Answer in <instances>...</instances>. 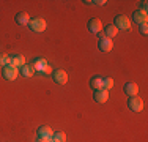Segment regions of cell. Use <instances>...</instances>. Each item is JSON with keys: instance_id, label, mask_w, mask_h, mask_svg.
Here are the masks:
<instances>
[{"instance_id": "5bb4252c", "label": "cell", "mask_w": 148, "mask_h": 142, "mask_svg": "<svg viewBox=\"0 0 148 142\" xmlns=\"http://www.w3.org/2000/svg\"><path fill=\"white\" fill-rule=\"evenodd\" d=\"M10 65H13V66H24L25 65V59H24L21 54H16V55H13V57H10Z\"/></svg>"}, {"instance_id": "8992f818", "label": "cell", "mask_w": 148, "mask_h": 142, "mask_svg": "<svg viewBox=\"0 0 148 142\" xmlns=\"http://www.w3.org/2000/svg\"><path fill=\"white\" fill-rule=\"evenodd\" d=\"M93 99L98 103V104H104V103L109 99V90H106V88H101V90H95Z\"/></svg>"}, {"instance_id": "8fae6325", "label": "cell", "mask_w": 148, "mask_h": 142, "mask_svg": "<svg viewBox=\"0 0 148 142\" xmlns=\"http://www.w3.org/2000/svg\"><path fill=\"white\" fill-rule=\"evenodd\" d=\"M123 90H125V93L128 95V97H136V95H139V87H137L136 82H126L125 87H123Z\"/></svg>"}, {"instance_id": "9a60e30c", "label": "cell", "mask_w": 148, "mask_h": 142, "mask_svg": "<svg viewBox=\"0 0 148 142\" xmlns=\"http://www.w3.org/2000/svg\"><path fill=\"white\" fill-rule=\"evenodd\" d=\"M103 79H104V77H101V76L91 77V79H90V87L93 88V90H101V88H104L103 87Z\"/></svg>"}, {"instance_id": "ba28073f", "label": "cell", "mask_w": 148, "mask_h": 142, "mask_svg": "<svg viewBox=\"0 0 148 142\" xmlns=\"http://www.w3.org/2000/svg\"><path fill=\"white\" fill-rule=\"evenodd\" d=\"M87 27H88V30L91 32V33H99V32L103 30V22H101V19H96V17H93V19L88 21Z\"/></svg>"}, {"instance_id": "30bf717a", "label": "cell", "mask_w": 148, "mask_h": 142, "mask_svg": "<svg viewBox=\"0 0 148 142\" xmlns=\"http://www.w3.org/2000/svg\"><path fill=\"white\" fill-rule=\"evenodd\" d=\"M112 46H114L112 40H109V38H106V37H101L99 41H98V48H99L103 52H110Z\"/></svg>"}, {"instance_id": "3957f363", "label": "cell", "mask_w": 148, "mask_h": 142, "mask_svg": "<svg viewBox=\"0 0 148 142\" xmlns=\"http://www.w3.org/2000/svg\"><path fill=\"white\" fill-rule=\"evenodd\" d=\"M128 106H129V109H131L132 112H140L143 109V101H142V98H140L139 95H136V97H129Z\"/></svg>"}, {"instance_id": "5b68a950", "label": "cell", "mask_w": 148, "mask_h": 142, "mask_svg": "<svg viewBox=\"0 0 148 142\" xmlns=\"http://www.w3.org/2000/svg\"><path fill=\"white\" fill-rule=\"evenodd\" d=\"M52 79H54L55 84H60V85H65L68 82V74H66L65 70H54L52 71Z\"/></svg>"}, {"instance_id": "44dd1931", "label": "cell", "mask_w": 148, "mask_h": 142, "mask_svg": "<svg viewBox=\"0 0 148 142\" xmlns=\"http://www.w3.org/2000/svg\"><path fill=\"white\" fill-rule=\"evenodd\" d=\"M147 0H142L140 2V11H143V13H147V8H148V5H147Z\"/></svg>"}, {"instance_id": "2e32d148", "label": "cell", "mask_w": 148, "mask_h": 142, "mask_svg": "<svg viewBox=\"0 0 148 142\" xmlns=\"http://www.w3.org/2000/svg\"><path fill=\"white\" fill-rule=\"evenodd\" d=\"M46 65H47V62H46L44 59H35L33 63H32V66L35 68V71H41V73H43V70L46 68Z\"/></svg>"}, {"instance_id": "ffe728a7", "label": "cell", "mask_w": 148, "mask_h": 142, "mask_svg": "<svg viewBox=\"0 0 148 142\" xmlns=\"http://www.w3.org/2000/svg\"><path fill=\"white\" fill-rule=\"evenodd\" d=\"M10 65V57L5 54H0V66H6Z\"/></svg>"}, {"instance_id": "ac0fdd59", "label": "cell", "mask_w": 148, "mask_h": 142, "mask_svg": "<svg viewBox=\"0 0 148 142\" xmlns=\"http://www.w3.org/2000/svg\"><path fill=\"white\" fill-rule=\"evenodd\" d=\"M52 139H55L58 142H66V134L63 131H54V137Z\"/></svg>"}, {"instance_id": "7c38bea8", "label": "cell", "mask_w": 148, "mask_h": 142, "mask_svg": "<svg viewBox=\"0 0 148 142\" xmlns=\"http://www.w3.org/2000/svg\"><path fill=\"white\" fill-rule=\"evenodd\" d=\"M14 19H16V22L19 24V26H29V22H30V16H29V13H25V11L17 13Z\"/></svg>"}, {"instance_id": "52a82bcc", "label": "cell", "mask_w": 148, "mask_h": 142, "mask_svg": "<svg viewBox=\"0 0 148 142\" xmlns=\"http://www.w3.org/2000/svg\"><path fill=\"white\" fill-rule=\"evenodd\" d=\"M54 130L51 126H40L38 128V139H52Z\"/></svg>"}, {"instance_id": "d4e9b609", "label": "cell", "mask_w": 148, "mask_h": 142, "mask_svg": "<svg viewBox=\"0 0 148 142\" xmlns=\"http://www.w3.org/2000/svg\"><path fill=\"white\" fill-rule=\"evenodd\" d=\"M38 142H51V139H38Z\"/></svg>"}, {"instance_id": "9c48e42d", "label": "cell", "mask_w": 148, "mask_h": 142, "mask_svg": "<svg viewBox=\"0 0 148 142\" xmlns=\"http://www.w3.org/2000/svg\"><path fill=\"white\" fill-rule=\"evenodd\" d=\"M132 21L137 24V26H142V24H147L148 16H147V13L140 11V10H136V11L132 13Z\"/></svg>"}, {"instance_id": "e0dca14e", "label": "cell", "mask_w": 148, "mask_h": 142, "mask_svg": "<svg viewBox=\"0 0 148 142\" xmlns=\"http://www.w3.org/2000/svg\"><path fill=\"white\" fill-rule=\"evenodd\" d=\"M21 74H22L24 77H32L35 74V68L32 65H24V66H21V71H19Z\"/></svg>"}, {"instance_id": "484cf974", "label": "cell", "mask_w": 148, "mask_h": 142, "mask_svg": "<svg viewBox=\"0 0 148 142\" xmlns=\"http://www.w3.org/2000/svg\"><path fill=\"white\" fill-rule=\"evenodd\" d=\"M51 142H58V141H55V139H51Z\"/></svg>"}, {"instance_id": "cb8c5ba5", "label": "cell", "mask_w": 148, "mask_h": 142, "mask_svg": "<svg viewBox=\"0 0 148 142\" xmlns=\"http://www.w3.org/2000/svg\"><path fill=\"white\" fill-rule=\"evenodd\" d=\"M93 3H95V5H99V6H103V5H106L107 2H106V0H96V2H93Z\"/></svg>"}, {"instance_id": "603a6c76", "label": "cell", "mask_w": 148, "mask_h": 142, "mask_svg": "<svg viewBox=\"0 0 148 142\" xmlns=\"http://www.w3.org/2000/svg\"><path fill=\"white\" fill-rule=\"evenodd\" d=\"M51 71H52V68L49 66V63H47V65H46V68L43 70V73H44V74H51Z\"/></svg>"}, {"instance_id": "4fadbf2b", "label": "cell", "mask_w": 148, "mask_h": 142, "mask_svg": "<svg viewBox=\"0 0 148 142\" xmlns=\"http://www.w3.org/2000/svg\"><path fill=\"white\" fill-rule=\"evenodd\" d=\"M103 30H104V37H106V38H109V40L115 38V37H117V33H118V28L115 27L114 24H109V26H107V27H104Z\"/></svg>"}, {"instance_id": "7402d4cb", "label": "cell", "mask_w": 148, "mask_h": 142, "mask_svg": "<svg viewBox=\"0 0 148 142\" xmlns=\"http://www.w3.org/2000/svg\"><path fill=\"white\" fill-rule=\"evenodd\" d=\"M139 28H140V33H142V35H147V33H148V26H147V24L139 26Z\"/></svg>"}, {"instance_id": "d6986e66", "label": "cell", "mask_w": 148, "mask_h": 142, "mask_svg": "<svg viewBox=\"0 0 148 142\" xmlns=\"http://www.w3.org/2000/svg\"><path fill=\"white\" fill-rule=\"evenodd\" d=\"M103 87L106 90H110L112 87H114V79L112 77H104L103 79Z\"/></svg>"}, {"instance_id": "7a4b0ae2", "label": "cell", "mask_w": 148, "mask_h": 142, "mask_svg": "<svg viewBox=\"0 0 148 142\" xmlns=\"http://www.w3.org/2000/svg\"><path fill=\"white\" fill-rule=\"evenodd\" d=\"M17 74H19V70L13 65H6L2 68V76L5 77L6 81H14L17 77Z\"/></svg>"}, {"instance_id": "277c9868", "label": "cell", "mask_w": 148, "mask_h": 142, "mask_svg": "<svg viewBox=\"0 0 148 142\" xmlns=\"http://www.w3.org/2000/svg\"><path fill=\"white\" fill-rule=\"evenodd\" d=\"M115 27L118 28V30H129L131 28V21L128 19V16H123V14H118L117 17H115Z\"/></svg>"}, {"instance_id": "6da1fadb", "label": "cell", "mask_w": 148, "mask_h": 142, "mask_svg": "<svg viewBox=\"0 0 148 142\" xmlns=\"http://www.w3.org/2000/svg\"><path fill=\"white\" fill-rule=\"evenodd\" d=\"M29 27H30L32 32H35V33H41V32L46 30V21L41 19V17H35V19H30Z\"/></svg>"}]
</instances>
